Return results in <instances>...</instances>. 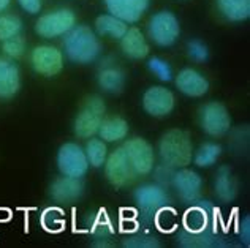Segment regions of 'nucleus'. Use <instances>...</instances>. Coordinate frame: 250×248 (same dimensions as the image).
Here are the masks:
<instances>
[{"label":"nucleus","instance_id":"f257e3e1","mask_svg":"<svg viewBox=\"0 0 250 248\" xmlns=\"http://www.w3.org/2000/svg\"><path fill=\"white\" fill-rule=\"evenodd\" d=\"M63 51L70 62L87 65L95 62L102 52L100 40L89 25H75L67 35H63Z\"/></svg>","mask_w":250,"mask_h":248},{"label":"nucleus","instance_id":"f03ea898","mask_svg":"<svg viewBox=\"0 0 250 248\" xmlns=\"http://www.w3.org/2000/svg\"><path fill=\"white\" fill-rule=\"evenodd\" d=\"M159 156L162 163L165 165L179 169V168H187L193 158V144L192 138L186 130L181 128H173L168 130L159 141Z\"/></svg>","mask_w":250,"mask_h":248},{"label":"nucleus","instance_id":"7ed1b4c3","mask_svg":"<svg viewBox=\"0 0 250 248\" xmlns=\"http://www.w3.org/2000/svg\"><path fill=\"white\" fill-rule=\"evenodd\" d=\"M104 113H106V106H104L103 98L97 95L89 96L75 119V134L81 139H89L97 136L100 123L104 119Z\"/></svg>","mask_w":250,"mask_h":248},{"label":"nucleus","instance_id":"20e7f679","mask_svg":"<svg viewBox=\"0 0 250 248\" xmlns=\"http://www.w3.org/2000/svg\"><path fill=\"white\" fill-rule=\"evenodd\" d=\"M147 32H149V38L157 46L169 48L177 41V38L181 35L179 19L176 18L174 13H171L168 10L159 11L150 18Z\"/></svg>","mask_w":250,"mask_h":248},{"label":"nucleus","instance_id":"39448f33","mask_svg":"<svg viewBox=\"0 0 250 248\" xmlns=\"http://www.w3.org/2000/svg\"><path fill=\"white\" fill-rule=\"evenodd\" d=\"M76 25L75 13L68 8L54 10L44 13L35 22V32L44 40H52L67 35L68 32Z\"/></svg>","mask_w":250,"mask_h":248},{"label":"nucleus","instance_id":"423d86ee","mask_svg":"<svg viewBox=\"0 0 250 248\" xmlns=\"http://www.w3.org/2000/svg\"><path fill=\"white\" fill-rule=\"evenodd\" d=\"M200 125L210 138H222L231 132V115L225 104L209 101L200 109Z\"/></svg>","mask_w":250,"mask_h":248},{"label":"nucleus","instance_id":"0eeeda50","mask_svg":"<svg viewBox=\"0 0 250 248\" xmlns=\"http://www.w3.org/2000/svg\"><path fill=\"white\" fill-rule=\"evenodd\" d=\"M57 168L59 172L67 177L83 179L89 171V161L84 147L76 142H65L57 150Z\"/></svg>","mask_w":250,"mask_h":248},{"label":"nucleus","instance_id":"6e6552de","mask_svg":"<svg viewBox=\"0 0 250 248\" xmlns=\"http://www.w3.org/2000/svg\"><path fill=\"white\" fill-rule=\"evenodd\" d=\"M103 168H104V177L114 187H127L131 182H135L138 177L122 146L108 153Z\"/></svg>","mask_w":250,"mask_h":248},{"label":"nucleus","instance_id":"1a4fd4ad","mask_svg":"<svg viewBox=\"0 0 250 248\" xmlns=\"http://www.w3.org/2000/svg\"><path fill=\"white\" fill-rule=\"evenodd\" d=\"M133 198L141 215L146 220H154L155 213L162 207H167L169 204L167 188L159 184H146L138 187L133 193Z\"/></svg>","mask_w":250,"mask_h":248},{"label":"nucleus","instance_id":"9d476101","mask_svg":"<svg viewBox=\"0 0 250 248\" xmlns=\"http://www.w3.org/2000/svg\"><path fill=\"white\" fill-rule=\"evenodd\" d=\"M136 175H149L155 166L154 147L143 138H131L122 144Z\"/></svg>","mask_w":250,"mask_h":248},{"label":"nucleus","instance_id":"9b49d317","mask_svg":"<svg viewBox=\"0 0 250 248\" xmlns=\"http://www.w3.org/2000/svg\"><path fill=\"white\" fill-rule=\"evenodd\" d=\"M171 187L176 190L177 196H179V199L184 204L192 206L198 199H201L203 179L198 172L192 171V169H188V168L176 169L173 180H171Z\"/></svg>","mask_w":250,"mask_h":248},{"label":"nucleus","instance_id":"f8f14e48","mask_svg":"<svg viewBox=\"0 0 250 248\" xmlns=\"http://www.w3.org/2000/svg\"><path fill=\"white\" fill-rule=\"evenodd\" d=\"M32 67L38 75L44 77L57 76L63 68V54L54 46H37L30 54Z\"/></svg>","mask_w":250,"mask_h":248},{"label":"nucleus","instance_id":"ddd939ff","mask_svg":"<svg viewBox=\"0 0 250 248\" xmlns=\"http://www.w3.org/2000/svg\"><path fill=\"white\" fill-rule=\"evenodd\" d=\"M174 104H176L174 94L163 86L149 87L143 95V109L149 115L157 117V119L169 115L173 113Z\"/></svg>","mask_w":250,"mask_h":248},{"label":"nucleus","instance_id":"4468645a","mask_svg":"<svg viewBox=\"0 0 250 248\" xmlns=\"http://www.w3.org/2000/svg\"><path fill=\"white\" fill-rule=\"evenodd\" d=\"M215 213L217 209L212 202L198 199L184 215V229L198 232L208 228H215Z\"/></svg>","mask_w":250,"mask_h":248},{"label":"nucleus","instance_id":"2eb2a0df","mask_svg":"<svg viewBox=\"0 0 250 248\" xmlns=\"http://www.w3.org/2000/svg\"><path fill=\"white\" fill-rule=\"evenodd\" d=\"M150 0H104L109 15L122 19L127 24H135L144 16Z\"/></svg>","mask_w":250,"mask_h":248},{"label":"nucleus","instance_id":"dca6fc26","mask_svg":"<svg viewBox=\"0 0 250 248\" xmlns=\"http://www.w3.org/2000/svg\"><path fill=\"white\" fill-rule=\"evenodd\" d=\"M84 193V184L81 179L75 177H57L52 180L49 187V196L52 201L59 202V204H73L78 199L83 196Z\"/></svg>","mask_w":250,"mask_h":248},{"label":"nucleus","instance_id":"f3484780","mask_svg":"<svg viewBox=\"0 0 250 248\" xmlns=\"http://www.w3.org/2000/svg\"><path fill=\"white\" fill-rule=\"evenodd\" d=\"M176 87L181 94L192 96V98H200L205 96L209 90V81L206 79L205 75H201L200 71L193 68H184L179 71V75L176 76Z\"/></svg>","mask_w":250,"mask_h":248},{"label":"nucleus","instance_id":"a211bd4d","mask_svg":"<svg viewBox=\"0 0 250 248\" xmlns=\"http://www.w3.org/2000/svg\"><path fill=\"white\" fill-rule=\"evenodd\" d=\"M21 89V73L15 60L0 57V98H13Z\"/></svg>","mask_w":250,"mask_h":248},{"label":"nucleus","instance_id":"6ab92c4d","mask_svg":"<svg viewBox=\"0 0 250 248\" xmlns=\"http://www.w3.org/2000/svg\"><path fill=\"white\" fill-rule=\"evenodd\" d=\"M119 41L122 52L128 58H133V60H141V58L147 57L150 51L146 37L138 27H128Z\"/></svg>","mask_w":250,"mask_h":248},{"label":"nucleus","instance_id":"aec40b11","mask_svg":"<svg viewBox=\"0 0 250 248\" xmlns=\"http://www.w3.org/2000/svg\"><path fill=\"white\" fill-rule=\"evenodd\" d=\"M214 190H215L217 199L225 202V204H229V202H233L236 199L239 185H238V180H236V175L231 171V168L220 166L217 169Z\"/></svg>","mask_w":250,"mask_h":248},{"label":"nucleus","instance_id":"412c9836","mask_svg":"<svg viewBox=\"0 0 250 248\" xmlns=\"http://www.w3.org/2000/svg\"><path fill=\"white\" fill-rule=\"evenodd\" d=\"M128 122L122 119V117H108L103 119L98 128V138L104 142H121L125 141L128 136Z\"/></svg>","mask_w":250,"mask_h":248},{"label":"nucleus","instance_id":"4be33fe9","mask_svg":"<svg viewBox=\"0 0 250 248\" xmlns=\"http://www.w3.org/2000/svg\"><path fill=\"white\" fill-rule=\"evenodd\" d=\"M97 81L103 92H108L113 95L121 94L125 87L124 71L117 67H113V65H109V63L102 65V70L97 76Z\"/></svg>","mask_w":250,"mask_h":248},{"label":"nucleus","instance_id":"5701e85b","mask_svg":"<svg viewBox=\"0 0 250 248\" xmlns=\"http://www.w3.org/2000/svg\"><path fill=\"white\" fill-rule=\"evenodd\" d=\"M90 234L94 239V245L97 247H109L111 239L114 236V226L108 218L104 210H100L92 217L90 221Z\"/></svg>","mask_w":250,"mask_h":248},{"label":"nucleus","instance_id":"b1692460","mask_svg":"<svg viewBox=\"0 0 250 248\" xmlns=\"http://www.w3.org/2000/svg\"><path fill=\"white\" fill-rule=\"evenodd\" d=\"M177 242L181 247H219L220 237L217 236V228H208L198 232L182 229L177 236Z\"/></svg>","mask_w":250,"mask_h":248},{"label":"nucleus","instance_id":"393cba45","mask_svg":"<svg viewBox=\"0 0 250 248\" xmlns=\"http://www.w3.org/2000/svg\"><path fill=\"white\" fill-rule=\"evenodd\" d=\"M128 29V24L109 13L100 15L95 19V30L100 37H109L113 40H121Z\"/></svg>","mask_w":250,"mask_h":248},{"label":"nucleus","instance_id":"a878e982","mask_svg":"<svg viewBox=\"0 0 250 248\" xmlns=\"http://www.w3.org/2000/svg\"><path fill=\"white\" fill-rule=\"evenodd\" d=\"M222 16L231 22H242L250 16V0H217Z\"/></svg>","mask_w":250,"mask_h":248},{"label":"nucleus","instance_id":"bb28decb","mask_svg":"<svg viewBox=\"0 0 250 248\" xmlns=\"http://www.w3.org/2000/svg\"><path fill=\"white\" fill-rule=\"evenodd\" d=\"M222 155V146L217 144V142H205L201 144L200 149L193 152V165L198 168H210L214 166L217 160L220 158Z\"/></svg>","mask_w":250,"mask_h":248},{"label":"nucleus","instance_id":"cd10ccee","mask_svg":"<svg viewBox=\"0 0 250 248\" xmlns=\"http://www.w3.org/2000/svg\"><path fill=\"white\" fill-rule=\"evenodd\" d=\"M84 152H85V156H87L89 166H92V168H102L104 165V161H106L108 153H109L106 142L102 141L100 138H95V136L87 139Z\"/></svg>","mask_w":250,"mask_h":248},{"label":"nucleus","instance_id":"c85d7f7f","mask_svg":"<svg viewBox=\"0 0 250 248\" xmlns=\"http://www.w3.org/2000/svg\"><path fill=\"white\" fill-rule=\"evenodd\" d=\"M40 223L44 231L48 232H61L65 228V218L63 212L57 207H49L42 213Z\"/></svg>","mask_w":250,"mask_h":248},{"label":"nucleus","instance_id":"c756f323","mask_svg":"<svg viewBox=\"0 0 250 248\" xmlns=\"http://www.w3.org/2000/svg\"><path fill=\"white\" fill-rule=\"evenodd\" d=\"M21 30H22V22L18 16L0 13V41H5L8 38L21 35Z\"/></svg>","mask_w":250,"mask_h":248},{"label":"nucleus","instance_id":"7c9ffc66","mask_svg":"<svg viewBox=\"0 0 250 248\" xmlns=\"http://www.w3.org/2000/svg\"><path fill=\"white\" fill-rule=\"evenodd\" d=\"M122 245L127 248H157L160 247V240L154 236H149V234L135 232L125 237Z\"/></svg>","mask_w":250,"mask_h":248},{"label":"nucleus","instance_id":"2f4dec72","mask_svg":"<svg viewBox=\"0 0 250 248\" xmlns=\"http://www.w3.org/2000/svg\"><path fill=\"white\" fill-rule=\"evenodd\" d=\"M25 40L22 35H16L13 38L2 41V51L5 52V56L11 58V60H16V58H21L25 54Z\"/></svg>","mask_w":250,"mask_h":248},{"label":"nucleus","instance_id":"473e14b6","mask_svg":"<svg viewBox=\"0 0 250 248\" xmlns=\"http://www.w3.org/2000/svg\"><path fill=\"white\" fill-rule=\"evenodd\" d=\"M147 68L150 70V73H154L162 82H169L173 79V70H171L169 63L160 57H150L147 60Z\"/></svg>","mask_w":250,"mask_h":248},{"label":"nucleus","instance_id":"72a5a7b5","mask_svg":"<svg viewBox=\"0 0 250 248\" xmlns=\"http://www.w3.org/2000/svg\"><path fill=\"white\" fill-rule=\"evenodd\" d=\"M187 52L188 57L195 62H206L209 58V49L203 41L192 40L187 43Z\"/></svg>","mask_w":250,"mask_h":248},{"label":"nucleus","instance_id":"f704fd0d","mask_svg":"<svg viewBox=\"0 0 250 248\" xmlns=\"http://www.w3.org/2000/svg\"><path fill=\"white\" fill-rule=\"evenodd\" d=\"M152 171H154L155 184H159V185L167 188L171 185V180H173V175H174L176 169L165 165V163H162V165H155Z\"/></svg>","mask_w":250,"mask_h":248},{"label":"nucleus","instance_id":"c9c22d12","mask_svg":"<svg viewBox=\"0 0 250 248\" xmlns=\"http://www.w3.org/2000/svg\"><path fill=\"white\" fill-rule=\"evenodd\" d=\"M18 3L29 15H38L42 11L43 0H18Z\"/></svg>","mask_w":250,"mask_h":248},{"label":"nucleus","instance_id":"e433bc0d","mask_svg":"<svg viewBox=\"0 0 250 248\" xmlns=\"http://www.w3.org/2000/svg\"><path fill=\"white\" fill-rule=\"evenodd\" d=\"M241 242L246 247L250 245V217H246L241 223Z\"/></svg>","mask_w":250,"mask_h":248},{"label":"nucleus","instance_id":"4c0bfd02","mask_svg":"<svg viewBox=\"0 0 250 248\" xmlns=\"http://www.w3.org/2000/svg\"><path fill=\"white\" fill-rule=\"evenodd\" d=\"M10 2H11V0H0V13L5 11L6 8H8V6H10Z\"/></svg>","mask_w":250,"mask_h":248}]
</instances>
